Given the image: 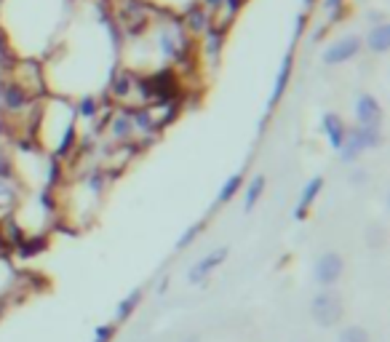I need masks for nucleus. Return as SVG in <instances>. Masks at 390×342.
Returning <instances> with one entry per match:
<instances>
[{
  "instance_id": "nucleus-1",
  "label": "nucleus",
  "mask_w": 390,
  "mask_h": 342,
  "mask_svg": "<svg viewBox=\"0 0 390 342\" xmlns=\"http://www.w3.org/2000/svg\"><path fill=\"white\" fill-rule=\"evenodd\" d=\"M27 139L67 166L81 150V123L73 99L59 94H46L40 99Z\"/></svg>"
},
{
  "instance_id": "nucleus-2",
  "label": "nucleus",
  "mask_w": 390,
  "mask_h": 342,
  "mask_svg": "<svg viewBox=\"0 0 390 342\" xmlns=\"http://www.w3.org/2000/svg\"><path fill=\"white\" fill-rule=\"evenodd\" d=\"M310 318L316 321L321 329L340 326L342 318H345V300H342V294L334 292V289H321L310 300Z\"/></svg>"
},
{
  "instance_id": "nucleus-3",
  "label": "nucleus",
  "mask_w": 390,
  "mask_h": 342,
  "mask_svg": "<svg viewBox=\"0 0 390 342\" xmlns=\"http://www.w3.org/2000/svg\"><path fill=\"white\" fill-rule=\"evenodd\" d=\"M345 276V256L340 252H321L313 262V281L321 286V289H334L337 283L342 281Z\"/></svg>"
},
{
  "instance_id": "nucleus-4",
  "label": "nucleus",
  "mask_w": 390,
  "mask_h": 342,
  "mask_svg": "<svg viewBox=\"0 0 390 342\" xmlns=\"http://www.w3.org/2000/svg\"><path fill=\"white\" fill-rule=\"evenodd\" d=\"M361 51H364L361 35H342V37H334L329 46L324 49L321 59H324L326 67H342V64L353 61Z\"/></svg>"
},
{
  "instance_id": "nucleus-5",
  "label": "nucleus",
  "mask_w": 390,
  "mask_h": 342,
  "mask_svg": "<svg viewBox=\"0 0 390 342\" xmlns=\"http://www.w3.org/2000/svg\"><path fill=\"white\" fill-rule=\"evenodd\" d=\"M228 256H230V249L228 246H217V249L206 252L198 262L190 265V270H187V283L190 286H206L208 278L214 276V270L228 262Z\"/></svg>"
},
{
  "instance_id": "nucleus-6",
  "label": "nucleus",
  "mask_w": 390,
  "mask_h": 342,
  "mask_svg": "<svg viewBox=\"0 0 390 342\" xmlns=\"http://www.w3.org/2000/svg\"><path fill=\"white\" fill-rule=\"evenodd\" d=\"M294 49H297V46H289V51H286V54H283V59H280V67H278V73H276L273 91H270V99H268V112H265V121H268L270 115L276 112V107L280 105V99L286 97V91H289V83H292V75H294Z\"/></svg>"
},
{
  "instance_id": "nucleus-7",
  "label": "nucleus",
  "mask_w": 390,
  "mask_h": 342,
  "mask_svg": "<svg viewBox=\"0 0 390 342\" xmlns=\"http://www.w3.org/2000/svg\"><path fill=\"white\" fill-rule=\"evenodd\" d=\"M353 118L355 126H366V129H374L382 126V105L374 94H358L353 102Z\"/></svg>"
},
{
  "instance_id": "nucleus-8",
  "label": "nucleus",
  "mask_w": 390,
  "mask_h": 342,
  "mask_svg": "<svg viewBox=\"0 0 390 342\" xmlns=\"http://www.w3.org/2000/svg\"><path fill=\"white\" fill-rule=\"evenodd\" d=\"M324 184H326V177L324 174H316V177H310L302 187V193H300V201H297V208H294V220L297 222H305L307 214L313 211L316 206L318 196L324 193Z\"/></svg>"
},
{
  "instance_id": "nucleus-9",
  "label": "nucleus",
  "mask_w": 390,
  "mask_h": 342,
  "mask_svg": "<svg viewBox=\"0 0 390 342\" xmlns=\"http://www.w3.org/2000/svg\"><path fill=\"white\" fill-rule=\"evenodd\" d=\"M364 49L372 54V57H388L390 51V25L388 19H377L374 25L369 27V33L361 37Z\"/></svg>"
},
{
  "instance_id": "nucleus-10",
  "label": "nucleus",
  "mask_w": 390,
  "mask_h": 342,
  "mask_svg": "<svg viewBox=\"0 0 390 342\" xmlns=\"http://www.w3.org/2000/svg\"><path fill=\"white\" fill-rule=\"evenodd\" d=\"M321 131H324V136H326V142H329L331 150L337 153L342 147V142H345L348 131H350V123L345 121L340 112H324V115H321Z\"/></svg>"
},
{
  "instance_id": "nucleus-11",
  "label": "nucleus",
  "mask_w": 390,
  "mask_h": 342,
  "mask_svg": "<svg viewBox=\"0 0 390 342\" xmlns=\"http://www.w3.org/2000/svg\"><path fill=\"white\" fill-rule=\"evenodd\" d=\"M19 281H22V276H19V270L13 265L11 254L3 252V254H0V302L8 300V294L19 286Z\"/></svg>"
},
{
  "instance_id": "nucleus-12",
  "label": "nucleus",
  "mask_w": 390,
  "mask_h": 342,
  "mask_svg": "<svg viewBox=\"0 0 390 342\" xmlns=\"http://www.w3.org/2000/svg\"><path fill=\"white\" fill-rule=\"evenodd\" d=\"M265 190H268V177H265V174H254L252 179H246L244 190H241V196H244V211H246V214H252V211H254L256 204L265 198Z\"/></svg>"
},
{
  "instance_id": "nucleus-13",
  "label": "nucleus",
  "mask_w": 390,
  "mask_h": 342,
  "mask_svg": "<svg viewBox=\"0 0 390 342\" xmlns=\"http://www.w3.org/2000/svg\"><path fill=\"white\" fill-rule=\"evenodd\" d=\"M364 155H366L364 145H361V139H358V134H355V129L350 126V131H348V136H345V142H342V147L337 150V158H340L345 166H353V163H358Z\"/></svg>"
},
{
  "instance_id": "nucleus-14",
  "label": "nucleus",
  "mask_w": 390,
  "mask_h": 342,
  "mask_svg": "<svg viewBox=\"0 0 390 342\" xmlns=\"http://www.w3.org/2000/svg\"><path fill=\"white\" fill-rule=\"evenodd\" d=\"M142 297H145V292H142L139 286H136V289H131V292L126 294L121 302L115 305V318H112V321H115L118 326H121V324H126V321H129V318L136 313V307L142 305Z\"/></svg>"
},
{
  "instance_id": "nucleus-15",
  "label": "nucleus",
  "mask_w": 390,
  "mask_h": 342,
  "mask_svg": "<svg viewBox=\"0 0 390 342\" xmlns=\"http://www.w3.org/2000/svg\"><path fill=\"white\" fill-rule=\"evenodd\" d=\"M244 182H246V174H244V171H235V174H230V177L225 179V184L220 187V193H217V206H228L232 198L241 196V190H244Z\"/></svg>"
},
{
  "instance_id": "nucleus-16",
  "label": "nucleus",
  "mask_w": 390,
  "mask_h": 342,
  "mask_svg": "<svg viewBox=\"0 0 390 342\" xmlns=\"http://www.w3.org/2000/svg\"><path fill=\"white\" fill-rule=\"evenodd\" d=\"M203 230H206V220L193 222V225H190V228H187V230H184L179 238H177L174 249H177V252H184V249H190V246H193L195 241H198V238L203 235Z\"/></svg>"
},
{
  "instance_id": "nucleus-17",
  "label": "nucleus",
  "mask_w": 390,
  "mask_h": 342,
  "mask_svg": "<svg viewBox=\"0 0 390 342\" xmlns=\"http://www.w3.org/2000/svg\"><path fill=\"white\" fill-rule=\"evenodd\" d=\"M337 342H372V334H369L364 326L353 324V326H345V329L337 334Z\"/></svg>"
},
{
  "instance_id": "nucleus-18",
  "label": "nucleus",
  "mask_w": 390,
  "mask_h": 342,
  "mask_svg": "<svg viewBox=\"0 0 390 342\" xmlns=\"http://www.w3.org/2000/svg\"><path fill=\"white\" fill-rule=\"evenodd\" d=\"M115 334H118V324L115 321H107V324H99L97 329H94V340L91 342H112Z\"/></svg>"
},
{
  "instance_id": "nucleus-19",
  "label": "nucleus",
  "mask_w": 390,
  "mask_h": 342,
  "mask_svg": "<svg viewBox=\"0 0 390 342\" xmlns=\"http://www.w3.org/2000/svg\"><path fill=\"white\" fill-rule=\"evenodd\" d=\"M364 179H366L364 171H350V182H353V184H361Z\"/></svg>"
},
{
  "instance_id": "nucleus-20",
  "label": "nucleus",
  "mask_w": 390,
  "mask_h": 342,
  "mask_svg": "<svg viewBox=\"0 0 390 342\" xmlns=\"http://www.w3.org/2000/svg\"><path fill=\"white\" fill-rule=\"evenodd\" d=\"M316 3H318V0H305V6H307V8H313Z\"/></svg>"
},
{
  "instance_id": "nucleus-21",
  "label": "nucleus",
  "mask_w": 390,
  "mask_h": 342,
  "mask_svg": "<svg viewBox=\"0 0 390 342\" xmlns=\"http://www.w3.org/2000/svg\"><path fill=\"white\" fill-rule=\"evenodd\" d=\"M3 252H6V246H3V238H0V254H3Z\"/></svg>"
}]
</instances>
